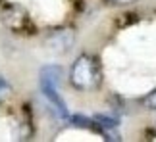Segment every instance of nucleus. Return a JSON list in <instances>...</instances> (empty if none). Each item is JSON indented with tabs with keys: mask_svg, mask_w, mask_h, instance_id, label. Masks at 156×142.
<instances>
[{
	"mask_svg": "<svg viewBox=\"0 0 156 142\" xmlns=\"http://www.w3.org/2000/svg\"><path fill=\"white\" fill-rule=\"evenodd\" d=\"M100 79H102V71H100V66L94 56L81 54L73 62L69 71V83L73 88H77V90H93L100 85Z\"/></svg>",
	"mask_w": 156,
	"mask_h": 142,
	"instance_id": "obj_1",
	"label": "nucleus"
},
{
	"mask_svg": "<svg viewBox=\"0 0 156 142\" xmlns=\"http://www.w3.org/2000/svg\"><path fill=\"white\" fill-rule=\"evenodd\" d=\"M41 90H43L44 98L50 102L54 111H56L60 117L66 119V117H68V106H66L64 98L60 96V92H58V83L48 81V79H41Z\"/></svg>",
	"mask_w": 156,
	"mask_h": 142,
	"instance_id": "obj_2",
	"label": "nucleus"
},
{
	"mask_svg": "<svg viewBox=\"0 0 156 142\" xmlns=\"http://www.w3.org/2000/svg\"><path fill=\"white\" fill-rule=\"evenodd\" d=\"M46 44H48V48L52 52H60V54H62V52H68L69 46L73 44V35H71L68 29H62V31L52 33Z\"/></svg>",
	"mask_w": 156,
	"mask_h": 142,
	"instance_id": "obj_3",
	"label": "nucleus"
},
{
	"mask_svg": "<svg viewBox=\"0 0 156 142\" xmlns=\"http://www.w3.org/2000/svg\"><path fill=\"white\" fill-rule=\"evenodd\" d=\"M12 94V85H10V81L6 79V77L0 75V102H4L6 98H8Z\"/></svg>",
	"mask_w": 156,
	"mask_h": 142,
	"instance_id": "obj_4",
	"label": "nucleus"
},
{
	"mask_svg": "<svg viewBox=\"0 0 156 142\" xmlns=\"http://www.w3.org/2000/svg\"><path fill=\"white\" fill-rule=\"evenodd\" d=\"M141 106L143 108H147V110H156V88L152 92H148L145 98L141 100Z\"/></svg>",
	"mask_w": 156,
	"mask_h": 142,
	"instance_id": "obj_5",
	"label": "nucleus"
},
{
	"mask_svg": "<svg viewBox=\"0 0 156 142\" xmlns=\"http://www.w3.org/2000/svg\"><path fill=\"white\" fill-rule=\"evenodd\" d=\"M110 2H114V4H133V2H137V0H110Z\"/></svg>",
	"mask_w": 156,
	"mask_h": 142,
	"instance_id": "obj_6",
	"label": "nucleus"
}]
</instances>
